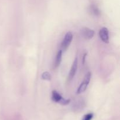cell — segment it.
Segmentation results:
<instances>
[{
	"label": "cell",
	"mask_w": 120,
	"mask_h": 120,
	"mask_svg": "<svg viewBox=\"0 0 120 120\" xmlns=\"http://www.w3.org/2000/svg\"><path fill=\"white\" fill-rule=\"evenodd\" d=\"M94 117V114L92 112H89L84 115L82 118V120H91Z\"/></svg>",
	"instance_id": "8fae6325"
},
{
	"label": "cell",
	"mask_w": 120,
	"mask_h": 120,
	"mask_svg": "<svg viewBox=\"0 0 120 120\" xmlns=\"http://www.w3.org/2000/svg\"><path fill=\"white\" fill-rule=\"evenodd\" d=\"M99 35L100 39L104 43L109 42V31L106 27H103L100 29Z\"/></svg>",
	"instance_id": "5b68a950"
},
{
	"label": "cell",
	"mask_w": 120,
	"mask_h": 120,
	"mask_svg": "<svg viewBox=\"0 0 120 120\" xmlns=\"http://www.w3.org/2000/svg\"><path fill=\"white\" fill-rule=\"evenodd\" d=\"M87 56V53H85L84 55H83V58H82V63L83 64H84L85 63V61H86V57Z\"/></svg>",
	"instance_id": "4fadbf2b"
},
{
	"label": "cell",
	"mask_w": 120,
	"mask_h": 120,
	"mask_svg": "<svg viewBox=\"0 0 120 120\" xmlns=\"http://www.w3.org/2000/svg\"><path fill=\"white\" fill-rule=\"evenodd\" d=\"M91 74L90 72H88L86 74L85 76H84L83 81H82V83L80 84V86L77 89V94H79L83 92L86 90L87 88L88 85H89V83H90V80H91Z\"/></svg>",
	"instance_id": "6da1fadb"
},
{
	"label": "cell",
	"mask_w": 120,
	"mask_h": 120,
	"mask_svg": "<svg viewBox=\"0 0 120 120\" xmlns=\"http://www.w3.org/2000/svg\"><path fill=\"white\" fill-rule=\"evenodd\" d=\"M89 10H90V12L94 16H99L101 15L100 11L96 5H91L90 6V8H89Z\"/></svg>",
	"instance_id": "9c48e42d"
},
{
	"label": "cell",
	"mask_w": 120,
	"mask_h": 120,
	"mask_svg": "<svg viewBox=\"0 0 120 120\" xmlns=\"http://www.w3.org/2000/svg\"><path fill=\"white\" fill-rule=\"evenodd\" d=\"M41 78H42V80H48V81H50L52 78L51 75H50V73L48 71L43 72L42 73V75H41Z\"/></svg>",
	"instance_id": "30bf717a"
},
{
	"label": "cell",
	"mask_w": 120,
	"mask_h": 120,
	"mask_svg": "<svg viewBox=\"0 0 120 120\" xmlns=\"http://www.w3.org/2000/svg\"><path fill=\"white\" fill-rule=\"evenodd\" d=\"M85 104L83 100H77L72 105V109L75 111H80L84 108Z\"/></svg>",
	"instance_id": "8992f818"
},
{
	"label": "cell",
	"mask_w": 120,
	"mask_h": 120,
	"mask_svg": "<svg viewBox=\"0 0 120 120\" xmlns=\"http://www.w3.org/2000/svg\"><path fill=\"white\" fill-rule=\"evenodd\" d=\"M73 36L71 32H68L65 34L64 38L63 39L62 43H61V48L63 51L66 50L69 48V45L72 41Z\"/></svg>",
	"instance_id": "7a4b0ae2"
},
{
	"label": "cell",
	"mask_w": 120,
	"mask_h": 120,
	"mask_svg": "<svg viewBox=\"0 0 120 120\" xmlns=\"http://www.w3.org/2000/svg\"><path fill=\"white\" fill-rule=\"evenodd\" d=\"M77 67H78V58H77V57H76L74 60L72 65H71V69H70V72H69V75H68V80L69 82H70L75 77L76 72H77Z\"/></svg>",
	"instance_id": "277c9868"
},
{
	"label": "cell",
	"mask_w": 120,
	"mask_h": 120,
	"mask_svg": "<svg viewBox=\"0 0 120 120\" xmlns=\"http://www.w3.org/2000/svg\"><path fill=\"white\" fill-rule=\"evenodd\" d=\"M70 102V99H65L63 98L62 99V101H60V104L61 105H67L69 104Z\"/></svg>",
	"instance_id": "7c38bea8"
},
{
	"label": "cell",
	"mask_w": 120,
	"mask_h": 120,
	"mask_svg": "<svg viewBox=\"0 0 120 120\" xmlns=\"http://www.w3.org/2000/svg\"><path fill=\"white\" fill-rule=\"evenodd\" d=\"M80 34L82 37L86 40H90L92 38L94 35V31L90 29L87 27H83L81 29Z\"/></svg>",
	"instance_id": "3957f363"
},
{
	"label": "cell",
	"mask_w": 120,
	"mask_h": 120,
	"mask_svg": "<svg viewBox=\"0 0 120 120\" xmlns=\"http://www.w3.org/2000/svg\"><path fill=\"white\" fill-rule=\"evenodd\" d=\"M62 50H59L57 52V54L56 55L55 60H54L53 64V69H56L58 68L59 66L60 65L62 61Z\"/></svg>",
	"instance_id": "52a82bcc"
},
{
	"label": "cell",
	"mask_w": 120,
	"mask_h": 120,
	"mask_svg": "<svg viewBox=\"0 0 120 120\" xmlns=\"http://www.w3.org/2000/svg\"><path fill=\"white\" fill-rule=\"evenodd\" d=\"M63 98L62 97V95L56 90H53L52 92V100L53 102H56V103H59L62 101Z\"/></svg>",
	"instance_id": "ba28073f"
}]
</instances>
